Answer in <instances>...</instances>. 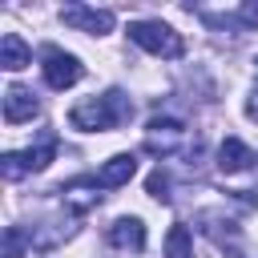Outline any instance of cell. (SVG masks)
Segmentation results:
<instances>
[{
  "label": "cell",
  "mask_w": 258,
  "mask_h": 258,
  "mask_svg": "<svg viewBox=\"0 0 258 258\" xmlns=\"http://www.w3.org/2000/svg\"><path fill=\"white\" fill-rule=\"evenodd\" d=\"M165 258H194V234H189V226H169V234H165Z\"/></svg>",
  "instance_id": "7c38bea8"
},
{
  "label": "cell",
  "mask_w": 258,
  "mask_h": 258,
  "mask_svg": "<svg viewBox=\"0 0 258 258\" xmlns=\"http://www.w3.org/2000/svg\"><path fill=\"white\" fill-rule=\"evenodd\" d=\"M28 60H32V52H28V44L20 40V32H4V36H0V64H4L8 73H20Z\"/></svg>",
  "instance_id": "30bf717a"
},
{
  "label": "cell",
  "mask_w": 258,
  "mask_h": 258,
  "mask_svg": "<svg viewBox=\"0 0 258 258\" xmlns=\"http://www.w3.org/2000/svg\"><path fill=\"white\" fill-rule=\"evenodd\" d=\"M36 113H40V101H36V93H28V89H20V85H12V89L4 93V121H8V125L32 121Z\"/></svg>",
  "instance_id": "5b68a950"
},
{
  "label": "cell",
  "mask_w": 258,
  "mask_h": 258,
  "mask_svg": "<svg viewBox=\"0 0 258 258\" xmlns=\"http://www.w3.org/2000/svg\"><path fill=\"white\" fill-rule=\"evenodd\" d=\"M20 157H24L28 173H32V169H44V165L56 157V133H52V129H44V133H40V141H36V145H28Z\"/></svg>",
  "instance_id": "8fae6325"
},
{
  "label": "cell",
  "mask_w": 258,
  "mask_h": 258,
  "mask_svg": "<svg viewBox=\"0 0 258 258\" xmlns=\"http://www.w3.org/2000/svg\"><path fill=\"white\" fill-rule=\"evenodd\" d=\"M133 117V101L125 97V93H105V97H93V101H81L73 113H69V121H73V129H85V133H105V129H117L121 121H129Z\"/></svg>",
  "instance_id": "6da1fadb"
},
{
  "label": "cell",
  "mask_w": 258,
  "mask_h": 258,
  "mask_svg": "<svg viewBox=\"0 0 258 258\" xmlns=\"http://www.w3.org/2000/svg\"><path fill=\"white\" fill-rule=\"evenodd\" d=\"M258 157H254V149L250 145H242L238 137H226L222 141V149H218V169L222 173H238V169H250Z\"/></svg>",
  "instance_id": "ba28073f"
},
{
  "label": "cell",
  "mask_w": 258,
  "mask_h": 258,
  "mask_svg": "<svg viewBox=\"0 0 258 258\" xmlns=\"http://www.w3.org/2000/svg\"><path fill=\"white\" fill-rule=\"evenodd\" d=\"M0 169H4V177H8V181H20V177L28 173V165H24V157H20V153H4V157H0Z\"/></svg>",
  "instance_id": "9a60e30c"
},
{
  "label": "cell",
  "mask_w": 258,
  "mask_h": 258,
  "mask_svg": "<svg viewBox=\"0 0 258 258\" xmlns=\"http://www.w3.org/2000/svg\"><path fill=\"white\" fill-rule=\"evenodd\" d=\"M44 81H48V89H73L81 77H85V69H81V60L73 56V52H60V48H44Z\"/></svg>",
  "instance_id": "3957f363"
},
{
  "label": "cell",
  "mask_w": 258,
  "mask_h": 258,
  "mask_svg": "<svg viewBox=\"0 0 258 258\" xmlns=\"http://www.w3.org/2000/svg\"><path fill=\"white\" fill-rule=\"evenodd\" d=\"M60 20H64L69 28H77V32H93V36H105V32L113 28V12H105V8H85V4H69V8L60 12Z\"/></svg>",
  "instance_id": "277c9868"
},
{
  "label": "cell",
  "mask_w": 258,
  "mask_h": 258,
  "mask_svg": "<svg viewBox=\"0 0 258 258\" xmlns=\"http://www.w3.org/2000/svg\"><path fill=\"white\" fill-rule=\"evenodd\" d=\"M133 173H137V157H133V153H117V157H109V161L97 169V181H101L105 189H117V185H125Z\"/></svg>",
  "instance_id": "9c48e42d"
},
{
  "label": "cell",
  "mask_w": 258,
  "mask_h": 258,
  "mask_svg": "<svg viewBox=\"0 0 258 258\" xmlns=\"http://www.w3.org/2000/svg\"><path fill=\"white\" fill-rule=\"evenodd\" d=\"M129 40L141 44L145 52H153V56H169V60L185 52V40H181L169 24H161V20H133V24H129Z\"/></svg>",
  "instance_id": "7a4b0ae2"
},
{
  "label": "cell",
  "mask_w": 258,
  "mask_h": 258,
  "mask_svg": "<svg viewBox=\"0 0 258 258\" xmlns=\"http://www.w3.org/2000/svg\"><path fill=\"white\" fill-rule=\"evenodd\" d=\"M242 20H246L250 28H258V4H246V8H242Z\"/></svg>",
  "instance_id": "2e32d148"
},
{
  "label": "cell",
  "mask_w": 258,
  "mask_h": 258,
  "mask_svg": "<svg viewBox=\"0 0 258 258\" xmlns=\"http://www.w3.org/2000/svg\"><path fill=\"white\" fill-rule=\"evenodd\" d=\"M101 189H105V185H101L97 177H77V181H69L60 194H64V202H69L77 214H85V210H93V206L101 202Z\"/></svg>",
  "instance_id": "8992f818"
},
{
  "label": "cell",
  "mask_w": 258,
  "mask_h": 258,
  "mask_svg": "<svg viewBox=\"0 0 258 258\" xmlns=\"http://www.w3.org/2000/svg\"><path fill=\"white\" fill-rule=\"evenodd\" d=\"M145 189H149V198H157V202H169V198H173V194H169V173H165V169H153L149 181H145Z\"/></svg>",
  "instance_id": "5bb4252c"
},
{
  "label": "cell",
  "mask_w": 258,
  "mask_h": 258,
  "mask_svg": "<svg viewBox=\"0 0 258 258\" xmlns=\"http://www.w3.org/2000/svg\"><path fill=\"white\" fill-rule=\"evenodd\" d=\"M246 117H250V121H258V89H254V93H250V101H246Z\"/></svg>",
  "instance_id": "e0dca14e"
},
{
  "label": "cell",
  "mask_w": 258,
  "mask_h": 258,
  "mask_svg": "<svg viewBox=\"0 0 258 258\" xmlns=\"http://www.w3.org/2000/svg\"><path fill=\"white\" fill-rule=\"evenodd\" d=\"M24 246H28L24 230L20 226H8L4 230V258H24Z\"/></svg>",
  "instance_id": "4fadbf2b"
},
{
  "label": "cell",
  "mask_w": 258,
  "mask_h": 258,
  "mask_svg": "<svg viewBox=\"0 0 258 258\" xmlns=\"http://www.w3.org/2000/svg\"><path fill=\"white\" fill-rule=\"evenodd\" d=\"M105 238H109V246H117V250H141V246H145V226H141V218H117Z\"/></svg>",
  "instance_id": "52a82bcc"
}]
</instances>
